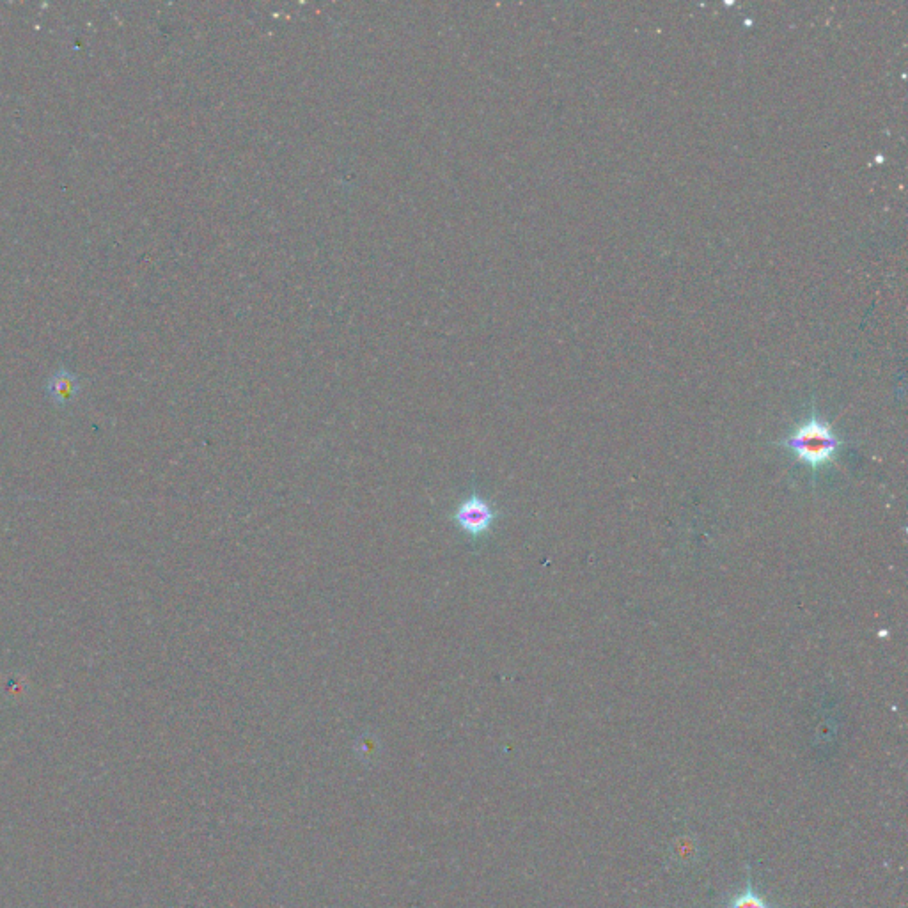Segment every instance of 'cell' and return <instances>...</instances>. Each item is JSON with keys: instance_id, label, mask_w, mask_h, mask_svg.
I'll return each mask as SVG.
<instances>
[{"instance_id": "6da1fadb", "label": "cell", "mask_w": 908, "mask_h": 908, "mask_svg": "<svg viewBox=\"0 0 908 908\" xmlns=\"http://www.w3.org/2000/svg\"><path fill=\"white\" fill-rule=\"evenodd\" d=\"M843 444L845 442L839 439L830 424L820 419L816 412L781 442V446L813 472L834 462Z\"/></svg>"}, {"instance_id": "3957f363", "label": "cell", "mask_w": 908, "mask_h": 908, "mask_svg": "<svg viewBox=\"0 0 908 908\" xmlns=\"http://www.w3.org/2000/svg\"><path fill=\"white\" fill-rule=\"evenodd\" d=\"M45 389H47L48 398L54 401L57 407H64L79 396L82 384L75 373H71L68 369H59L48 378Z\"/></svg>"}, {"instance_id": "7a4b0ae2", "label": "cell", "mask_w": 908, "mask_h": 908, "mask_svg": "<svg viewBox=\"0 0 908 908\" xmlns=\"http://www.w3.org/2000/svg\"><path fill=\"white\" fill-rule=\"evenodd\" d=\"M497 520V511L485 497L479 494H470L463 499L453 513V522L458 531L467 534L470 538L478 540L481 536L490 533Z\"/></svg>"}, {"instance_id": "277c9868", "label": "cell", "mask_w": 908, "mask_h": 908, "mask_svg": "<svg viewBox=\"0 0 908 908\" xmlns=\"http://www.w3.org/2000/svg\"><path fill=\"white\" fill-rule=\"evenodd\" d=\"M724 908H783L779 905H774V903H768L763 896H761L756 887H754V882H752V873L751 866H747V884H745V889L742 893H736L726 901Z\"/></svg>"}]
</instances>
